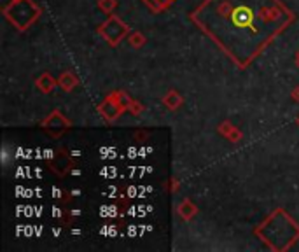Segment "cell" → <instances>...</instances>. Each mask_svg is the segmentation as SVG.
Returning a JSON list of instances; mask_svg holds the SVG:
<instances>
[{"label": "cell", "instance_id": "cell-1", "mask_svg": "<svg viewBox=\"0 0 299 252\" xmlns=\"http://www.w3.org/2000/svg\"><path fill=\"white\" fill-rule=\"evenodd\" d=\"M254 20V14L249 7H238L233 14V21H235L238 26H249Z\"/></svg>", "mask_w": 299, "mask_h": 252}]
</instances>
